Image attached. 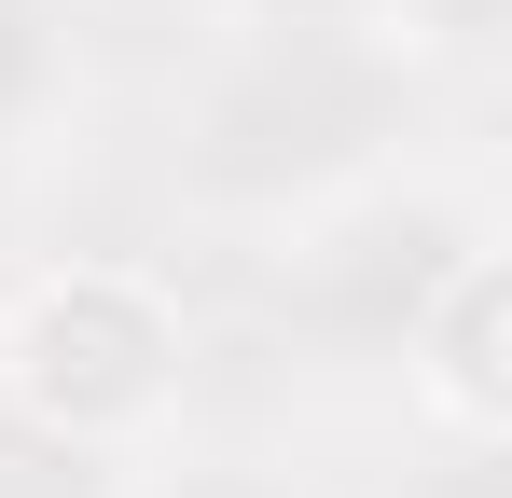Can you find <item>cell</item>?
Returning a JSON list of instances; mask_svg holds the SVG:
<instances>
[{
  "label": "cell",
  "instance_id": "6da1fadb",
  "mask_svg": "<svg viewBox=\"0 0 512 498\" xmlns=\"http://www.w3.org/2000/svg\"><path fill=\"white\" fill-rule=\"evenodd\" d=\"M485 305H499V277H457V332H443V402H457V415H499V374H485Z\"/></svg>",
  "mask_w": 512,
  "mask_h": 498
}]
</instances>
